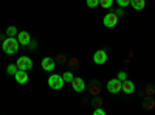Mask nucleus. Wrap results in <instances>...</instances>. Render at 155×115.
<instances>
[{
    "mask_svg": "<svg viewBox=\"0 0 155 115\" xmlns=\"http://www.w3.org/2000/svg\"><path fill=\"white\" fill-rule=\"evenodd\" d=\"M64 83H65V81H64V78H62V76H59V75H51L50 78H48V86L51 89H54V90L62 89Z\"/></svg>",
    "mask_w": 155,
    "mask_h": 115,
    "instance_id": "f03ea898",
    "label": "nucleus"
},
{
    "mask_svg": "<svg viewBox=\"0 0 155 115\" xmlns=\"http://www.w3.org/2000/svg\"><path fill=\"white\" fill-rule=\"evenodd\" d=\"M71 87H73V90H74V92L81 93V92H84V89H85V83H84L82 78H73V81H71Z\"/></svg>",
    "mask_w": 155,
    "mask_h": 115,
    "instance_id": "423d86ee",
    "label": "nucleus"
},
{
    "mask_svg": "<svg viewBox=\"0 0 155 115\" xmlns=\"http://www.w3.org/2000/svg\"><path fill=\"white\" fill-rule=\"evenodd\" d=\"M153 106H155L153 101H147V103H146V107H147V109H153Z\"/></svg>",
    "mask_w": 155,
    "mask_h": 115,
    "instance_id": "5701e85b",
    "label": "nucleus"
},
{
    "mask_svg": "<svg viewBox=\"0 0 155 115\" xmlns=\"http://www.w3.org/2000/svg\"><path fill=\"white\" fill-rule=\"evenodd\" d=\"M62 78H64V81H65V83H71L74 76H73V73H71V72H65V73L62 75Z\"/></svg>",
    "mask_w": 155,
    "mask_h": 115,
    "instance_id": "2eb2a0df",
    "label": "nucleus"
},
{
    "mask_svg": "<svg viewBox=\"0 0 155 115\" xmlns=\"http://www.w3.org/2000/svg\"><path fill=\"white\" fill-rule=\"evenodd\" d=\"M102 23H104V27L112 28V27H115V25L118 23V16H116L115 12H110V14L104 16V20H102Z\"/></svg>",
    "mask_w": 155,
    "mask_h": 115,
    "instance_id": "39448f33",
    "label": "nucleus"
},
{
    "mask_svg": "<svg viewBox=\"0 0 155 115\" xmlns=\"http://www.w3.org/2000/svg\"><path fill=\"white\" fill-rule=\"evenodd\" d=\"M17 70H19V67H17V64H9V66H8V69H6L8 75H12V76L16 75V72H17Z\"/></svg>",
    "mask_w": 155,
    "mask_h": 115,
    "instance_id": "ddd939ff",
    "label": "nucleus"
},
{
    "mask_svg": "<svg viewBox=\"0 0 155 115\" xmlns=\"http://www.w3.org/2000/svg\"><path fill=\"white\" fill-rule=\"evenodd\" d=\"M58 61H59V62H65V61H67V58H65V56H64V55H59V58H58Z\"/></svg>",
    "mask_w": 155,
    "mask_h": 115,
    "instance_id": "b1692460",
    "label": "nucleus"
},
{
    "mask_svg": "<svg viewBox=\"0 0 155 115\" xmlns=\"http://www.w3.org/2000/svg\"><path fill=\"white\" fill-rule=\"evenodd\" d=\"M116 78H118L120 81H124V79L127 78V75H126L124 72H120V73H118V76H116Z\"/></svg>",
    "mask_w": 155,
    "mask_h": 115,
    "instance_id": "6ab92c4d",
    "label": "nucleus"
},
{
    "mask_svg": "<svg viewBox=\"0 0 155 115\" xmlns=\"http://www.w3.org/2000/svg\"><path fill=\"white\" fill-rule=\"evenodd\" d=\"M56 67V62L53 58H44L42 59V69L45 72H53V69Z\"/></svg>",
    "mask_w": 155,
    "mask_h": 115,
    "instance_id": "6e6552de",
    "label": "nucleus"
},
{
    "mask_svg": "<svg viewBox=\"0 0 155 115\" xmlns=\"http://www.w3.org/2000/svg\"><path fill=\"white\" fill-rule=\"evenodd\" d=\"M78 64H79V62H78V59H70V66H71L73 69L78 67Z\"/></svg>",
    "mask_w": 155,
    "mask_h": 115,
    "instance_id": "4be33fe9",
    "label": "nucleus"
},
{
    "mask_svg": "<svg viewBox=\"0 0 155 115\" xmlns=\"http://www.w3.org/2000/svg\"><path fill=\"white\" fill-rule=\"evenodd\" d=\"M121 89H123V83L118 79V78H115V79H110L107 83V90L110 93H118L121 92Z\"/></svg>",
    "mask_w": 155,
    "mask_h": 115,
    "instance_id": "20e7f679",
    "label": "nucleus"
},
{
    "mask_svg": "<svg viewBox=\"0 0 155 115\" xmlns=\"http://www.w3.org/2000/svg\"><path fill=\"white\" fill-rule=\"evenodd\" d=\"M90 90H92V93H93V95H98V92H99V87H98L96 84H93V86H92V89H90Z\"/></svg>",
    "mask_w": 155,
    "mask_h": 115,
    "instance_id": "aec40b11",
    "label": "nucleus"
},
{
    "mask_svg": "<svg viewBox=\"0 0 155 115\" xmlns=\"http://www.w3.org/2000/svg\"><path fill=\"white\" fill-rule=\"evenodd\" d=\"M99 5V0H87V6L88 8H96Z\"/></svg>",
    "mask_w": 155,
    "mask_h": 115,
    "instance_id": "f3484780",
    "label": "nucleus"
},
{
    "mask_svg": "<svg viewBox=\"0 0 155 115\" xmlns=\"http://www.w3.org/2000/svg\"><path fill=\"white\" fill-rule=\"evenodd\" d=\"M146 93H147V95H152V93H153V89H147Z\"/></svg>",
    "mask_w": 155,
    "mask_h": 115,
    "instance_id": "a878e982",
    "label": "nucleus"
},
{
    "mask_svg": "<svg viewBox=\"0 0 155 115\" xmlns=\"http://www.w3.org/2000/svg\"><path fill=\"white\" fill-rule=\"evenodd\" d=\"M115 14H116V16H123V9H118V11H115Z\"/></svg>",
    "mask_w": 155,
    "mask_h": 115,
    "instance_id": "393cba45",
    "label": "nucleus"
},
{
    "mask_svg": "<svg viewBox=\"0 0 155 115\" xmlns=\"http://www.w3.org/2000/svg\"><path fill=\"white\" fill-rule=\"evenodd\" d=\"M130 5L137 11H141V9H144V6H146V0H130Z\"/></svg>",
    "mask_w": 155,
    "mask_h": 115,
    "instance_id": "f8f14e48",
    "label": "nucleus"
},
{
    "mask_svg": "<svg viewBox=\"0 0 155 115\" xmlns=\"http://www.w3.org/2000/svg\"><path fill=\"white\" fill-rule=\"evenodd\" d=\"M93 115H106V110H104V109H96V110L93 112Z\"/></svg>",
    "mask_w": 155,
    "mask_h": 115,
    "instance_id": "412c9836",
    "label": "nucleus"
},
{
    "mask_svg": "<svg viewBox=\"0 0 155 115\" xmlns=\"http://www.w3.org/2000/svg\"><path fill=\"white\" fill-rule=\"evenodd\" d=\"M116 3H118L121 8H126L127 5H130V0H116Z\"/></svg>",
    "mask_w": 155,
    "mask_h": 115,
    "instance_id": "a211bd4d",
    "label": "nucleus"
},
{
    "mask_svg": "<svg viewBox=\"0 0 155 115\" xmlns=\"http://www.w3.org/2000/svg\"><path fill=\"white\" fill-rule=\"evenodd\" d=\"M14 76H16V81H17L19 84H27V83H28V72H27V70H20V69H19Z\"/></svg>",
    "mask_w": 155,
    "mask_h": 115,
    "instance_id": "1a4fd4ad",
    "label": "nucleus"
},
{
    "mask_svg": "<svg viewBox=\"0 0 155 115\" xmlns=\"http://www.w3.org/2000/svg\"><path fill=\"white\" fill-rule=\"evenodd\" d=\"M17 41H19L20 45H30L31 36H30L27 31H19V33H17Z\"/></svg>",
    "mask_w": 155,
    "mask_h": 115,
    "instance_id": "0eeeda50",
    "label": "nucleus"
},
{
    "mask_svg": "<svg viewBox=\"0 0 155 115\" xmlns=\"http://www.w3.org/2000/svg\"><path fill=\"white\" fill-rule=\"evenodd\" d=\"M99 5L102 6V8H110L112 5H113V0H99Z\"/></svg>",
    "mask_w": 155,
    "mask_h": 115,
    "instance_id": "dca6fc26",
    "label": "nucleus"
},
{
    "mask_svg": "<svg viewBox=\"0 0 155 115\" xmlns=\"http://www.w3.org/2000/svg\"><path fill=\"white\" fill-rule=\"evenodd\" d=\"M121 90H124L126 93H132V92L135 90V84H134L132 81L124 79V83H123V89H121Z\"/></svg>",
    "mask_w": 155,
    "mask_h": 115,
    "instance_id": "9b49d317",
    "label": "nucleus"
},
{
    "mask_svg": "<svg viewBox=\"0 0 155 115\" xmlns=\"http://www.w3.org/2000/svg\"><path fill=\"white\" fill-rule=\"evenodd\" d=\"M93 61L96 62V64H106V61H107V53L104 52V50H98V52L93 55Z\"/></svg>",
    "mask_w": 155,
    "mask_h": 115,
    "instance_id": "9d476101",
    "label": "nucleus"
},
{
    "mask_svg": "<svg viewBox=\"0 0 155 115\" xmlns=\"http://www.w3.org/2000/svg\"><path fill=\"white\" fill-rule=\"evenodd\" d=\"M19 41L16 39V37H8V39L3 41L2 44V48H3V52L8 53V55H14L17 50H19Z\"/></svg>",
    "mask_w": 155,
    "mask_h": 115,
    "instance_id": "f257e3e1",
    "label": "nucleus"
},
{
    "mask_svg": "<svg viewBox=\"0 0 155 115\" xmlns=\"http://www.w3.org/2000/svg\"><path fill=\"white\" fill-rule=\"evenodd\" d=\"M17 67L20 69V70H31L33 69V61L28 58V56H20L19 59H17Z\"/></svg>",
    "mask_w": 155,
    "mask_h": 115,
    "instance_id": "7ed1b4c3",
    "label": "nucleus"
},
{
    "mask_svg": "<svg viewBox=\"0 0 155 115\" xmlns=\"http://www.w3.org/2000/svg\"><path fill=\"white\" fill-rule=\"evenodd\" d=\"M17 33H19V31H17L16 27H8V28H6V34H8V37H16Z\"/></svg>",
    "mask_w": 155,
    "mask_h": 115,
    "instance_id": "4468645a",
    "label": "nucleus"
}]
</instances>
